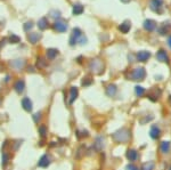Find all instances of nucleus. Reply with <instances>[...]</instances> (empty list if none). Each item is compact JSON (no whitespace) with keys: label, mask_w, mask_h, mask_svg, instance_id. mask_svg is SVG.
I'll return each instance as SVG.
<instances>
[{"label":"nucleus","mask_w":171,"mask_h":170,"mask_svg":"<svg viewBox=\"0 0 171 170\" xmlns=\"http://www.w3.org/2000/svg\"><path fill=\"white\" fill-rule=\"evenodd\" d=\"M151 9L155 13H162L163 9V0H152L151 1Z\"/></svg>","instance_id":"nucleus-1"},{"label":"nucleus","mask_w":171,"mask_h":170,"mask_svg":"<svg viewBox=\"0 0 171 170\" xmlns=\"http://www.w3.org/2000/svg\"><path fill=\"white\" fill-rule=\"evenodd\" d=\"M82 36V32H81V30L80 29H73V32H72V37L70 38V45L71 46H74L76 43V41H78V39L80 38Z\"/></svg>","instance_id":"nucleus-2"},{"label":"nucleus","mask_w":171,"mask_h":170,"mask_svg":"<svg viewBox=\"0 0 171 170\" xmlns=\"http://www.w3.org/2000/svg\"><path fill=\"white\" fill-rule=\"evenodd\" d=\"M54 29L58 32H65L67 30V24L64 21H56L54 24Z\"/></svg>","instance_id":"nucleus-3"},{"label":"nucleus","mask_w":171,"mask_h":170,"mask_svg":"<svg viewBox=\"0 0 171 170\" xmlns=\"http://www.w3.org/2000/svg\"><path fill=\"white\" fill-rule=\"evenodd\" d=\"M49 163H50V159H49V156H48V155H42L41 159L39 160L38 166L39 167H42V168H46V167L49 166Z\"/></svg>","instance_id":"nucleus-4"},{"label":"nucleus","mask_w":171,"mask_h":170,"mask_svg":"<svg viewBox=\"0 0 171 170\" xmlns=\"http://www.w3.org/2000/svg\"><path fill=\"white\" fill-rule=\"evenodd\" d=\"M22 106H23V109H24L25 111H31V110H32V102L30 100V98L24 97V98L22 99Z\"/></svg>","instance_id":"nucleus-5"},{"label":"nucleus","mask_w":171,"mask_h":170,"mask_svg":"<svg viewBox=\"0 0 171 170\" xmlns=\"http://www.w3.org/2000/svg\"><path fill=\"white\" fill-rule=\"evenodd\" d=\"M133 76L135 78V80H141L144 76H145V71L144 69H136L133 71Z\"/></svg>","instance_id":"nucleus-6"},{"label":"nucleus","mask_w":171,"mask_h":170,"mask_svg":"<svg viewBox=\"0 0 171 170\" xmlns=\"http://www.w3.org/2000/svg\"><path fill=\"white\" fill-rule=\"evenodd\" d=\"M144 28L147 30V31H153L155 28H156V23L153 21V19H146L144 22Z\"/></svg>","instance_id":"nucleus-7"},{"label":"nucleus","mask_w":171,"mask_h":170,"mask_svg":"<svg viewBox=\"0 0 171 170\" xmlns=\"http://www.w3.org/2000/svg\"><path fill=\"white\" fill-rule=\"evenodd\" d=\"M40 38H41V36H40V33H30L29 36H27V39H29V41L31 42V43H37L39 40H40Z\"/></svg>","instance_id":"nucleus-8"},{"label":"nucleus","mask_w":171,"mask_h":170,"mask_svg":"<svg viewBox=\"0 0 171 170\" xmlns=\"http://www.w3.org/2000/svg\"><path fill=\"white\" fill-rule=\"evenodd\" d=\"M38 28L40 30H46L48 28V19H46V17H42V19H39Z\"/></svg>","instance_id":"nucleus-9"},{"label":"nucleus","mask_w":171,"mask_h":170,"mask_svg":"<svg viewBox=\"0 0 171 170\" xmlns=\"http://www.w3.org/2000/svg\"><path fill=\"white\" fill-rule=\"evenodd\" d=\"M14 88H15V90H16L17 93H22V92L24 90V88H25V83H24V81H23V80H19V81L15 83Z\"/></svg>","instance_id":"nucleus-10"},{"label":"nucleus","mask_w":171,"mask_h":170,"mask_svg":"<svg viewBox=\"0 0 171 170\" xmlns=\"http://www.w3.org/2000/svg\"><path fill=\"white\" fill-rule=\"evenodd\" d=\"M130 26H131V25H130V23H129L128 21H126V22H123V23L119 26V29H120V31H121V32L127 33V32L130 30Z\"/></svg>","instance_id":"nucleus-11"},{"label":"nucleus","mask_w":171,"mask_h":170,"mask_svg":"<svg viewBox=\"0 0 171 170\" xmlns=\"http://www.w3.org/2000/svg\"><path fill=\"white\" fill-rule=\"evenodd\" d=\"M83 13V6L81 3H76L73 6V14L74 15H81Z\"/></svg>","instance_id":"nucleus-12"},{"label":"nucleus","mask_w":171,"mask_h":170,"mask_svg":"<svg viewBox=\"0 0 171 170\" xmlns=\"http://www.w3.org/2000/svg\"><path fill=\"white\" fill-rule=\"evenodd\" d=\"M57 54H58V50L55 49V48H50V49L47 50V57L49 59H54L57 56Z\"/></svg>","instance_id":"nucleus-13"},{"label":"nucleus","mask_w":171,"mask_h":170,"mask_svg":"<svg viewBox=\"0 0 171 170\" xmlns=\"http://www.w3.org/2000/svg\"><path fill=\"white\" fill-rule=\"evenodd\" d=\"M148 57H150V53H147V52H140V53L138 54V59H139L140 62H145Z\"/></svg>","instance_id":"nucleus-14"},{"label":"nucleus","mask_w":171,"mask_h":170,"mask_svg":"<svg viewBox=\"0 0 171 170\" xmlns=\"http://www.w3.org/2000/svg\"><path fill=\"white\" fill-rule=\"evenodd\" d=\"M70 93H71L70 103H73V102H74V99L76 98V96H78V89H76V87H72V88H71V90H70Z\"/></svg>","instance_id":"nucleus-15"},{"label":"nucleus","mask_w":171,"mask_h":170,"mask_svg":"<svg viewBox=\"0 0 171 170\" xmlns=\"http://www.w3.org/2000/svg\"><path fill=\"white\" fill-rule=\"evenodd\" d=\"M12 65H13L15 69L19 70L21 67H23V66H24V61H19V59H17V61H14V62L12 63Z\"/></svg>","instance_id":"nucleus-16"},{"label":"nucleus","mask_w":171,"mask_h":170,"mask_svg":"<svg viewBox=\"0 0 171 170\" xmlns=\"http://www.w3.org/2000/svg\"><path fill=\"white\" fill-rule=\"evenodd\" d=\"M9 41H10L12 43H19V41H21V39H19V37L15 36V34H12L10 38H9Z\"/></svg>","instance_id":"nucleus-17"},{"label":"nucleus","mask_w":171,"mask_h":170,"mask_svg":"<svg viewBox=\"0 0 171 170\" xmlns=\"http://www.w3.org/2000/svg\"><path fill=\"white\" fill-rule=\"evenodd\" d=\"M157 57L161 59V61H166L168 57H167V55H166V53L163 52V50H160L159 53H157Z\"/></svg>","instance_id":"nucleus-18"},{"label":"nucleus","mask_w":171,"mask_h":170,"mask_svg":"<svg viewBox=\"0 0 171 170\" xmlns=\"http://www.w3.org/2000/svg\"><path fill=\"white\" fill-rule=\"evenodd\" d=\"M39 134L41 135V137H45V136H46V134H47V129H46V127H45V126L39 127Z\"/></svg>","instance_id":"nucleus-19"},{"label":"nucleus","mask_w":171,"mask_h":170,"mask_svg":"<svg viewBox=\"0 0 171 170\" xmlns=\"http://www.w3.org/2000/svg\"><path fill=\"white\" fill-rule=\"evenodd\" d=\"M33 28V23L32 22H26L25 24H24V30L25 31H29V30H31Z\"/></svg>","instance_id":"nucleus-20"},{"label":"nucleus","mask_w":171,"mask_h":170,"mask_svg":"<svg viewBox=\"0 0 171 170\" xmlns=\"http://www.w3.org/2000/svg\"><path fill=\"white\" fill-rule=\"evenodd\" d=\"M47 65V62L43 61V58H38V66L39 67H45Z\"/></svg>","instance_id":"nucleus-21"},{"label":"nucleus","mask_w":171,"mask_h":170,"mask_svg":"<svg viewBox=\"0 0 171 170\" xmlns=\"http://www.w3.org/2000/svg\"><path fill=\"white\" fill-rule=\"evenodd\" d=\"M8 160H9V156L7 154H2V164H7L8 163Z\"/></svg>","instance_id":"nucleus-22"},{"label":"nucleus","mask_w":171,"mask_h":170,"mask_svg":"<svg viewBox=\"0 0 171 170\" xmlns=\"http://www.w3.org/2000/svg\"><path fill=\"white\" fill-rule=\"evenodd\" d=\"M128 158H129L130 160H133V159L136 158V152L135 151H129V153H128Z\"/></svg>","instance_id":"nucleus-23"},{"label":"nucleus","mask_w":171,"mask_h":170,"mask_svg":"<svg viewBox=\"0 0 171 170\" xmlns=\"http://www.w3.org/2000/svg\"><path fill=\"white\" fill-rule=\"evenodd\" d=\"M40 115H41L40 113H36L34 115H33V120H34L36 122H38V121H39V119H40Z\"/></svg>","instance_id":"nucleus-24"},{"label":"nucleus","mask_w":171,"mask_h":170,"mask_svg":"<svg viewBox=\"0 0 171 170\" xmlns=\"http://www.w3.org/2000/svg\"><path fill=\"white\" fill-rule=\"evenodd\" d=\"M52 14H54V15H53V17H55V19H58V17H59V12H52Z\"/></svg>","instance_id":"nucleus-25"},{"label":"nucleus","mask_w":171,"mask_h":170,"mask_svg":"<svg viewBox=\"0 0 171 170\" xmlns=\"http://www.w3.org/2000/svg\"><path fill=\"white\" fill-rule=\"evenodd\" d=\"M143 92H144V90H143V88H141V87H137V94L141 95L143 94Z\"/></svg>","instance_id":"nucleus-26"},{"label":"nucleus","mask_w":171,"mask_h":170,"mask_svg":"<svg viewBox=\"0 0 171 170\" xmlns=\"http://www.w3.org/2000/svg\"><path fill=\"white\" fill-rule=\"evenodd\" d=\"M128 170H137V169H136L135 167H133V166H131V167H128Z\"/></svg>","instance_id":"nucleus-27"},{"label":"nucleus","mask_w":171,"mask_h":170,"mask_svg":"<svg viewBox=\"0 0 171 170\" xmlns=\"http://www.w3.org/2000/svg\"><path fill=\"white\" fill-rule=\"evenodd\" d=\"M169 46H170V47H171V37H170V38H169Z\"/></svg>","instance_id":"nucleus-28"},{"label":"nucleus","mask_w":171,"mask_h":170,"mask_svg":"<svg viewBox=\"0 0 171 170\" xmlns=\"http://www.w3.org/2000/svg\"><path fill=\"white\" fill-rule=\"evenodd\" d=\"M121 1H122V2H128L129 0H121Z\"/></svg>","instance_id":"nucleus-29"}]
</instances>
